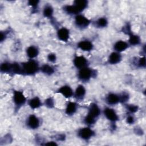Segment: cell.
<instances>
[{
  "instance_id": "6da1fadb",
  "label": "cell",
  "mask_w": 146,
  "mask_h": 146,
  "mask_svg": "<svg viewBox=\"0 0 146 146\" xmlns=\"http://www.w3.org/2000/svg\"><path fill=\"white\" fill-rule=\"evenodd\" d=\"M38 69L37 63L34 60H30L23 64L22 71L27 74H33L35 73Z\"/></svg>"
},
{
  "instance_id": "7a4b0ae2",
  "label": "cell",
  "mask_w": 146,
  "mask_h": 146,
  "mask_svg": "<svg viewBox=\"0 0 146 146\" xmlns=\"http://www.w3.org/2000/svg\"><path fill=\"white\" fill-rule=\"evenodd\" d=\"M13 100L16 105L21 106L25 103L26 98L22 92L19 91H15L14 92Z\"/></svg>"
},
{
  "instance_id": "3957f363",
  "label": "cell",
  "mask_w": 146,
  "mask_h": 146,
  "mask_svg": "<svg viewBox=\"0 0 146 146\" xmlns=\"http://www.w3.org/2000/svg\"><path fill=\"white\" fill-rule=\"evenodd\" d=\"M92 72L91 69L87 67H84L81 68L79 72V77L83 80H88L92 76Z\"/></svg>"
},
{
  "instance_id": "277c9868",
  "label": "cell",
  "mask_w": 146,
  "mask_h": 146,
  "mask_svg": "<svg viewBox=\"0 0 146 146\" xmlns=\"http://www.w3.org/2000/svg\"><path fill=\"white\" fill-rule=\"evenodd\" d=\"M75 23L80 27H85L89 25L90 21L82 15H78L75 17Z\"/></svg>"
},
{
  "instance_id": "5b68a950",
  "label": "cell",
  "mask_w": 146,
  "mask_h": 146,
  "mask_svg": "<svg viewBox=\"0 0 146 146\" xmlns=\"http://www.w3.org/2000/svg\"><path fill=\"white\" fill-rule=\"evenodd\" d=\"M74 63L77 68L81 69L86 67L87 63V60L83 56H77L75 58Z\"/></svg>"
},
{
  "instance_id": "8992f818",
  "label": "cell",
  "mask_w": 146,
  "mask_h": 146,
  "mask_svg": "<svg viewBox=\"0 0 146 146\" xmlns=\"http://www.w3.org/2000/svg\"><path fill=\"white\" fill-rule=\"evenodd\" d=\"M104 115L106 117L112 121H115L118 119V116L114 110L110 108H106L104 110Z\"/></svg>"
},
{
  "instance_id": "52a82bcc",
  "label": "cell",
  "mask_w": 146,
  "mask_h": 146,
  "mask_svg": "<svg viewBox=\"0 0 146 146\" xmlns=\"http://www.w3.org/2000/svg\"><path fill=\"white\" fill-rule=\"evenodd\" d=\"M79 136L84 140L89 139L92 136L94 132L89 128H83L79 131Z\"/></svg>"
},
{
  "instance_id": "ba28073f",
  "label": "cell",
  "mask_w": 146,
  "mask_h": 146,
  "mask_svg": "<svg viewBox=\"0 0 146 146\" xmlns=\"http://www.w3.org/2000/svg\"><path fill=\"white\" fill-rule=\"evenodd\" d=\"M100 113V110L99 107L96 104H91L89 108L88 115L95 119Z\"/></svg>"
},
{
  "instance_id": "9c48e42d",
  "label": "cell",
  "mask_w": 146,
  "mask_h": 146,
  "mask_svg": "<svg viewBox=\"0 0 146 146\" xmlns=\"http://www.w3.org/2000/svg\"><path fill=\"white\" fill-rule=\"evenodd\" d=\"M27 125L31 128H36L39 125V120L35 115H30L27 119Z\"/></svg>"
},
{
  "instance_id": "30bf717a",
  "label": "cell",
  "mask_w": 146,
  "mask_h": 146,
  "mask_svg": "<svg viewBox=\"0 0 146 146\" xmlns=\"http://www.w3.org/2000/svg\"><path fill=\"white\" fill-rule=\"evenodd\" d=\"M58 36L62 41H67L69 38V31L64 27L60 29L58 31Z\"/></svg>"
},
{
  "instance_id": "8fae6325",
  "label": "cell",
  "mask_w": 146,
  "mask_h": 146,
  "mask_svg": "<svg viewBox=\"0 0 146 146\" xmlns=\"http://www.w3.org/2000/svg\"><path fill=\"white\" fill-rule=\"evenodd\" d=\"M59 92L66 98H70L73 95V91L68 86H64L60 88Z\"/></svg>"
},
{
  "instance_id": "7c38bea8",
  "label": "cell",
  "mask_w": 146,
  "mask_h": 146,
  "mask_svg": "<svg viewBox=\"0 0 146 146\" xmlns=\"http://www.w3.org/2000/svg\"><path fill=\"white\" fill-rule=\"evenodd\" d=\"M78 46L83 51H90L92 50L93 47L91 42L88 40H83L80 42L78 43Z\"/></svg>"
},
{
  "instance_id": "4fadbf2b",
  "label": "cell",
  "mask_w": 146,
  "mask_h": 146,
  "mask_svg": "<svg viewBox=\"0 0 146 146\" xmlns=\"http://www.w3.org/2000/svg\"><path fill=\"white\" fill-rule=\"evenodd\" d=\"M128 46V44L127 42L123 40H119V41H117L115 44L114 48L116 51L121 52L127 49Z\"/></svg>"
},
{
  "instance_id": "5bb4252c",
  "label": "cell",
  "mask_w": 146,
  "mask_h": 146,
  "mask_svg": "<svg viewBox=\"0 0 146 146\" xmlns=\"http://www.w3.org/2000/svg\"><path fill=\"white\" fill-rule=\"evenodd\" d=\"M121 60V55L117 52L111 53L109 56L108 61L111 64H116Z\"/></svg>"
},
{
  "instance_id": "9a60e30c",
  "label": "cell",
  "mask_w": 146,
  "mask_h": 146,
  "mask_svg": "<svg viewBox=\"0 0 146 146\" xmlns=\"http://www.w3.org/2000/svg\"><path fill=\"white\" fill-rule=\"evenodd\" d=\"M119 101V96L115 94H110L107 97V102L110 104H116Z\"/></svg>"
},
{
  "instance_id": "2e32d148",
  "label": "cell",
  "mask_w": 146,
  "mask_h": 146,
  "mask_svg": "<svg viewBox=\"0 0 146 146\" xmlns=\"http://www.w3.org/2000/svg\"><path fill=\"white\" fill-rule=\"evenodd\" d=\"M87 2L84 0H80V1H76L74 3V6L76 7L77 10L79 12L82 11L87 6Z\"/></svg>"
},
{
  "instance_id": "e0dca14e",
  "label": "cell",
  "mask_w": 146,
  "mask_h": 146,
  "mask_svg": "<svg viewBox=\"0 0 146 146\" xmlns=\"http://www.w3.org/2000/svg\"><path fill=\"white\" fill-rule=\"evenodd\" d=\"M86 94V90L84 87L82 86L79 85L76 88L75 92V96L78 99H82Z\"/></svg>"
},
{
  "instance_id": "ac0fdd59",
  "label": "cell",
  "mask_w": 146,
  "mask_h": 146,
  "mask_svg": "<svg viewBox=\"0 0 146 146\" xmlns=\"http://www.w3.org/2000/svg\"><path fill=\"white\" fill-rule=\"evenodd\" d=\"M27 54L29 58H34L38 55V50L34 46H30L27 49Z\"/></svg>"
},
{
  "instance_id": "d6986e66",
  "label": "cell",
  "mask_w": 146,
  "mask_h": 146,
  "mask_svg": "<svg viewBox=\"0 0 146 146\" xmlns=\"http://www.w3.org/2000/svg\"><path fill=\"white\" fill-rule=\"evenodd\" d=\"M76 110V104L74 102H70L66 107V112L67 115L74 114Z\"/></svg>"
},
{
  "instance_id": "ffe728a7",
  "label": "cell",
  "mask_w": 146,
  "mask_h": 146,
  "mask_svg": "<svg viewBox=\"0 0 146 146\" xmlns=\"http://www.w3.org/2000/svg\"><path fill=\"white\" fill-rule=\"evenodd\" d=\"M40 105H41L40 100L38 97L34 98L29 101V106L31 107V108H33V109L37 108Z\"/></svg>"
},
{
  "instance_id": "44dd1931",
  "label": "cell",
  "mask_w": 146,
  "mask_h": 146,
  "mask_svg": "<svg viewBox=\"0 0 146 146\" xmlns=\"http://www.w3.org/2000/svg\"><path fill=\"white\" fill-rule=\"evenodd\" d=\"M140 38L136 35H133V34H131L129 35V42L133 45L138 44L140 43Z\"/></svg>"
},
{
  "instance_id": "7402d4cb",
  "label": "cell",
  "mask_w": 146,
  "mask_h": 146,
  "mask_svg": "<svg viewBox=\"0 0 146 146\" xmlns=\"http://www.w3.org/2000/svg\"><path fill=\"white\" fill-rule=\"evenodd\" d=\"M41 70L43 72L45 73L46 74H48V75H51L54 72L53 68L51 66H50L49 65H47V64L43 65L42 66Z\"/></svg>"
},
{
  "instance_id": "603a6c76",
  "label": "cell",
  "mask_w": 146,
  "mask_h": 146,
  "mask_svg": "<svg viewBox=\"0 0 146 146\" xmlns=\"http://www.w3.org/2000/svg\"><path fill=\"white\" fill-rule=\"evenodd\" d=\"M53 13V9L50 6H47L45 7L43 10V14L46 17H50L52 15Z\"/></svg>"
},
{
  "instance_id": "cb8c5ba5",
  "label": "cell",
  "mask_w": 146,
  "mask_h": 146,
  "mask_svg": "<svg viewBox=\"0 0 146 146\" xmlns=\"http://www.w3.org/2000/svg\"><path fill=\"white\" fill-rule=\"evenodd\" d=\"M12 67V65H11L10 63H4L2 64L1 66V70L2 72H8L9 71Z\"/></svg>"
},
{
  "instance_id": "d4e9b609",
  "label": "cell",
  "mask_w": 146,
  "mask_h": 146,
  "mask_svg": "<svg viewBox=\"0 0 146 146\" xmlns=\"http://www.w3.org/2000/svg\"><path fill=\"white\" fill-rule=\"evenodd\" d=\"M97 25L100 27H106L107 25V21L106 18H99L97 21Z\"/></svg>"
},
{
  "instance_id": "484cf974",
  "label": "cell",
  "mask_w": 146,
  "mask_h": 146,
  "mask_svg": "<svg viewBox=\"0 0 146 146\" xmlns=\"http://www.w3.org/2000/svg\"><path fill=\"white\" fill-rule=\"evenodd\" d=\"M95 118L91 117V116H90L88 115H87V116L85 118V122L87 124H90V125L92 124L95 123Z\"/></svg>"
},
{
  "instance_id": "4316f807",
  "label": "cell",
  "mask_w": 146,
  "mask_h": 146,
  "mask_svg": "<svg viewBox=\"0 0 146 146\" xmlns=\"http://www.w3.org/2000/svg\"><path fill=\"white\" fill-rule=\"evenodd\" d=\"M128 109L131 112H135L137 110V107L134 105H130L128 106Z\"/></svg>"
},
{
  "instance_id": "83f0119b",
  "label": "cell",
  "mask_w": 146,
  "mask_h": 146,
  "mask_svg": "<svg viewBox=\"0 0 146 146\" xmlns=\"http://www.w3.org/2000/svg\"><path fill=\"white\" fill-rule=\"evenodd\" d=\"M48 59L49 61L54 62L56 60V56L54 54H50L48 55Z\"/></svg>"
},
{
  "instance_id": "f1b7e54d",
  "label": "cell",
  "mask_w": 146,
  "mask_h": 146,
  "mask_svg": "<svg viewBox=\"0 0 146 146\" xmlns=\"http://www.w3.org/2000/svg\"><path fill=\"white\" fill-rule=\"evenodd\" d=\"M139 64L141 67H145V57H143L140 59L139 61Z\"/></svg>"
},
{
  "instance_id": "f546056e",
  "label": "cell",
  "mask_w": 146,
  "mask_h": 146,
  "mask_svg": "<svg viewBox=\"0 0 146 146\" xmlns=\"http://www.w3.org/2000/svg\"><path fill=\"white\" fill-rule=\"evenodd\" d=\"M45 103H46V106H48V107H51L53 106V104H54L53 101H52V100L51 98H49V99H47V100H46Z\"/></svg>"
},
{
  "instance_id": "4dcf8cb0",
  "label": "cell",
  "mask_w": 146,
  "mask_h": 146,
  "mask_svg": "<svg viewBox=\"0 0 146 146\" xmlns=\"http://www.w3.org/2000/svg\"><path fill=\"white\" fill-rule=\"evenodd\" d=\"M128 99V96L127 94H123L122 95V96L120 98L119 97V99L120 100H121L123 102H125L127 101V100Z\"/></svg>"
},
{
  "instance_id": "1f68e13d",
  "label": "cell",
  "mask_w": 146,
  "mask_h": 146,
  "mask_svg": "<svg viewBox=\"0 0 146 146\" xmlns=\"http://www.w3.org/2000/svg\"><path fill=\"white\" fill-rule=\"evenodd\" d=\"M127 123H128L129 124H132L134 122V118L133 117H132V116H129L127 118Z\"/></svg>"
},
{
  "instance_id": "d6a6232c",
  "label": "cell",
  "mask_w": 146,
  "mask_h": 146,
  "mask_svg": "<svg viewBox=\"0 0 146 146\" xmlns=\"http://www.w3.org/2000/svg\"><path fill=\"white\" fill-rule=\"evenodd\" d=\"M38 1H30L29 2V3L30 5L32 6H37L38 5Z\"/></svg>"
},
{
  "instance_id": "836d02e7",
  "label": "cell",
  "mask_w": 146,
  "mask_h": 146,
  "mask_svg": "<svg viewBox=\"0 0 146 146\" xmlns=\"http://www.w3.org/2000/svg\"><path fill=\"white\" fill-rule=\"evenodd\" d=\"M47 145H56V144L55 143H47V144H46Z\"/></svg>"
}]
</instances>
